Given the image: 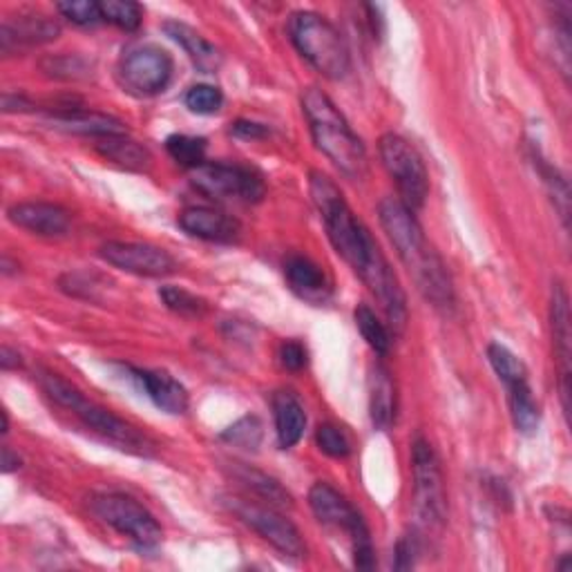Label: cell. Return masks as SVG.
Instances as JSON below:
<instances>
[{"instance_id": "83f0119b", "label": "cell", "mask_w": 572, "mask_h": 572, "mask_svg": "<svg viewBox=\"0 0 572 572\" xmlns=\"http://www.w3.org/2000/svg\"><path fill=\"white\" fill-rule=\"evenodd\" d=\"M354 318H356V326H358V331H360V336L365 338V343H367L376 354L385 356V354L390 351V347H392V338H390L388 326L376 318V313H373L367 305H358Z\"/></svg>"}, {"instance_id": "cb8c5ba5", "label": "cell", "mask_w": 572, "mask_h": 572, "mask_svg": "<svg viewBox=\"0 0 572 572\" xmlns=\"http://www.w3.org/2000/svg\"><path fill=\"white\" fill-rule=\"evenodd\" d=\"M230 474L235 481H240L247 490L258 494L262 501H266L273 508H289L294 503L291 494L286 492L273 476L247 465V463H230Z\"/></svg>"}, {"instance_id": "60d3db41", "label": "cell", "mask_w": 572, "mask_h": 572, "mask_svg": "<svg viewBox=\"0 0 572 572\" xmlns=\"http://www.w3.org/2000/svg\"><path fill=\"white\" fill-rule=\"evenodd\" d=\"M32 110V104L23 97V94H3V112H25Z\"/></svg>"}, {"instance_id": "74e56055", "label": "cell", "mask_w": 572, "mask_h": 572, "mask_svg": "<svg viewBox=\"0 0 572 572\" xmlns=\"http://www.w3.org/2000/svg\"><path fill=\"white\" fill-rule=\"evenodd\" d=\"M416 555H418V539L412 535H405L398 546H396V570H409L416 563Z\"/></svg>"}, {"instance_id": "d6a6232c", "label": "cell", "mask_w": 572, "mask_h": 572, "mask_svg": "<svg viewBox=\"0 0 572 572\" xmlns=\"http://www.w3.org/2000/svg\"><path fill=\"white\" fill-rule=\"evenodd\" d=\"M315 443L320 452H324L331 458H345L351 454V441L345 434V429L333 422H324L318 427L315 432Z\"/></svg>"}, {"instance_id": "4316f807", "label": "cell", "mask_w": 572, "mask_h": 572, "mask_svg": "<svg viewBox=\"0 0 572 572\" xmlns=\"http://www.w3.org/2000/svg\"><path fill=\"white\" fill-rule=\"evenodd\" d=\"M168 155L183 168L195 170L206 164V139L190 134H170L166 139Z\"/></svg>"}, {"instance_id": "f35d334b", "label": "cell", "mask_w": 572, "mask_h": 572, "mask_svg": "<svg viewBox=\"0 0 572 572\" xmlns=\"http://www.w3.org/2000/svg\"><path fill=\"white\" fill-rule=\"evenodd\" d=\"M230 132L235 136H242V139H262L266 134V128L262 123L255 121H237Z\"/></svg>"}, {"instance_id": "2e32d148", "label": "cell", "mask_w": 572, "mask_h": 572, "mask_svg": "<svg viewBox=\"0 0 572 572\" xmlns=\"http://www.w3.org/2000/svg\"><path fill=\"white\" fill-rule=\"evenodd\" d=\"M8 217L12 224L40 237H59L70 230V213L57 204H45V202L14 204L8 211Z\"/></svg>"}, {"instance_id": "7c38bea8", "label": "cell", "mask_w": 572, "mask_h": 572, "mask_svg": "<svg viewBox=\"0 0 572 572\" xmlns=\"http://www.w3.org/2000/svg\"><path fill=\"white\" fill-rule=\"evenodd\" d=\"M70 412H74L85 427H90L92 432H97L102 439H106L110 445L136 454V456H153V443L146 434H141L136 427L126 422L123 418L115 416L112 412L90 403L81 392L72 398L68 405Z\"/></svg>"}, {"instance_id": "e0dca14e", "label": "cell", "mask_w": 572, "mask_h": 572, "mask_svg": "<svg viewBox=\"0 0 572 572\" xmlns=\"http://www.w3.org/2000/svg\"><path fill=\"white\" fill-rule=\"evenodd\" d=\"M61 34V27L47 16H19L16 23L5 21L3 27H0V50L3 55H12L16 50H23V47H34L50 43Z\"/></svg>"}, {"instance_id": "7a4b0ae2", "label": "cell", "mask_w": 572, "mask_h": 572, "mask_svg": "<svg viewBox=\"0 0 572 572\" xmlns=\"http://www.w3.org/2000/svg\"><path fill=\"white\" fill-rule=\"evenodd\" d=\"M380 224H383L390 242L398 258L414 277L418 291L434 309L450 313L454 309V286L441 255L427 242V237L416 222L414 213L398 200L388 198L378 206Z\"/></svg>"}, {"instance_id": "3957f363", "label": "cell", "mask_w": 572, "mask_h": 572, "mask_svg": "<svg viewBox=\"0 0 572 572\" xmlns=\"http://www.w3.org/2000/svg\"><path fill=\"white\" fill-rule=\"evenodd\" d=\"M302 110L315 148L343 175L360 179L367 170V153L341 110L318 87H309L302 94Z\"/></svg>"}, {"instance_id": "ac0fdd59", "label": "cell", "mask_w": 572, "mask_h": 572, "mask_svg": "<svg viewBox=\"0 0 572 572\" xmlns=\"http://www.w3.org/2000/svg\"><path fill=\"white\" fill-rule=\"evenodd\" d=\"M139 380L141 388L146 390L148 398L166 414H183L188 409V392L186 388L166 371L151 369H130Z\"/></svg>"}, {"instance_id": "8992f818", "label": "cell", "mask_w": 572, "mask_h": 572, "mask_svg": "<svg viewBox=\"0 0 572 572\" xmlns=\"http://www.w3.org/2000/svg\"><path fill=\"white\" fill-rule=\"evenodd\" d=\"M380 159H383L385 170L396 181V188L401 193V204L409 208L412 213L420 211L425 206L427 193H429V177L422 164V157L412 146L407 139L401 134H383L378 143Z\"/></svg>"}, {"instance_id": "1f68e13d", "label": "cell", "mask_w": 572, "mask_h": 572, "mask_svg": "<svg viewBox=\"0 0 572 572\" xmlns=\"http://www.w3.org/2000/svg\"><path fill=\"white\" fill-rule=\"evenodd\" d=\"M102 14L104 21L126 29V32H134L141 25V8L132 0H104L102 3Z\"/></svg>"}, {"instance_id": "6da1fadb", "label": "cell", "mask_w": 572, "mask_h": 572, "mask_svg": "<svg viewBox=\"0 0 572 572\" xmlns=\"http://www.w3.org/2000/svg\"><path fill=\"white\" fill-rule=\"evenodd\" d=\"M309 190L326 228L329 242L376 296L390 324L396 331H403L407 322V298L394 269L390 266L383 251H380L369 228L354 215L341 188L326 175L311 172Z\"/></svg>"}, {"instance_id": "9a60e30c", "label": "cell", "mask_w": 572, "mask_h": 572, "mask_svg": "<svg viewBox=\"0 0 572 572\" xmlns=\"http://www.w3.org/2000/svg\"><path fill=\"white\" fill-rule=\"evenodd\" d=\"M179 226L188 233L198 237V240L206 242H217V245H230L242 233L240 222L235 217L208 208V206H195V208H186L179 215Z\"/></svg>"}, {"instance_id": "ffe728a7", "label": "cell", "mask_w": 572, "mask_h": 572, "mask_svg": "<svg viewBox=\"0 0 572 572\" xmlns=\"http://www.w3.org/2000/svg\"><path fill=\"white\" fill-rule=\"evenodd\" d=\"M164 32L183 47V52L190 57V61L195 63V68L204 74H215L222 68V52L217 47L206 40L198 29H193L186 23L179 21H168L164 25Z\"/></svg>"}, {"instance_id": "ab89813d", "label": "cell", "mask_w": 572, "mask_h": 572, "mask_svg": "<svg viewBox=\"0 0 572 572\" xmlns=\"http://www.w3.org/2000/svg\"><path fill=\"white\" fill-rule=\"evenodd\" d=\"M21 465H23L21 456H19L10 445L0 448V469H3L5 474H12V472H16Z\"/></svg>"}, {"instance_id": "d4e9b609", "label": "cell", "mask_w": 572, "mask_h": 572, "mask_svg": "<svg viewBox=\"0 0 572 572\" xmlns=\"http://www.w3.org/2000/svg\"><path fill=\"white\" fill-rule=\"evenodd\" d=\"M508 401H510V414L516 432L535 434L541 422V414L528 380H519V383L508 385Z\"/></svg>"}, {"instance_id": "b9f144b4", "label": "cell", "mask_w": 572, "mask_h": 572, "mask_svg": "<svg viewBox=\"0 0 572 572\" xmlns=\"http://www.w3.org/2000/svg\"><path fill=\"white\" fill-rule=\"evenodd\" d=\"M23 365L21 360V354L8 345H3V349H0V369L3 371H12V369H19Z\"/></svg>"}, {"instance_id": "d590c367", "label": "cell", "mask_w": 572, "mask_h": 572, "mask_svg": "<svg viewBox=\"0 0 572 572\" xmlns=\"http://www.w3.org/2000/svg\"><path fill=\"white\" fill-rule=\"evenodd\" d=\"M43 70L57 79H79L85 76L87 65L79 57H59V59L43 61Z\"/></svg>"}, {"instance_id": "30bf717a", "label": "cell", "mask_w": 572, "mask_h": 572, "mask_svg": "<svg viewBox=\"0 0 572 572\" xmlns=\"http://www.w3.org/2000/svg\"><path fill=\"white\" fill-rule=\"evenodd\" d=\"M172 70L175 63L162 47L136 45L121 57L117 76L119 83L136 97H153L168 87Z\"/></svg>"}, {"instance_id": "f546056e", "label": "cell", "mask_w": 572, "mask_h": 572, "mask_svg": "<svg viewBox=\"0 0 572 572\" xmlns=\"http://www.w3.org/2000/svg\"><path fill=\"white\" fill-rule=\"evenodd\" d=\"M262 437H264V427H262L258 416L240 418L222 434V439L228 441L230 445L242 448V450H253V452L260 448Z\"/></svg>"}, {"instance_id": "5bb4252c", "label": "cell", "mask_w": 572, "mask_h": 572, "mask_svg": "<svg viewBox=\"0 0 572 572\" xmlns=\"http://www.w3.org/2000/svg\"><path fill=\"white\" fill-rule=\"evenodd\" d=\"M550 326H552V347L555 358L559 365V390H561V405L568 418L570 414V356H572V341H570V307L568 294L561 284H555L552 302H550Z\"/></svg>"}, {"instance_id": "8d00e7d4", "label": "cell", "mask_w": 572, "mask_h": 572, "mask_svg": "<svg viewBox=\"0 0 572 572\" xmlns=\"http://www.w3.org/2000/svg\"><path fill=\"white\" fill-rule=\"evenodd\" d=\"M307 360H309V354H307V347L298 341H286L282 343L279 347V362L284 369L289 371H300L307 367Z\"/></svg>"}, {"instance_id": "f1b7e54d", "label": "cell", "mask_w": 572, "mask_h": 572, "mask_svg": "<svg viewBox=\"0 0 572 572\" xmlns=\"http://www.w3.org/2000/svg\"><path fill=\"white\" fill-rule=\"evenodd\" d=\"M488 360L494 369V373L501 378V383L508 388L512 383H519V380H528L526 365H523L508 347L492 343L488 347Z\"/></svg>"}, {"instance_id": "9c48e42d", "label": "cell", "mask_w": 572, "mask_h": 572, "mask_svg": "<svg viewBox=\"0 0 572 572\" xmlns=\"http://www.w3.org/2000/svg\"><path fill=\"white\" fill-rule=\"evenodd\" d=\"M412 472H414V505L422 526L441 528L448 514L443 474L432 450L425 439H416L412 445Z\"/></svg>"}, {"instance_id": "603a6c76", "label": "cell", "mask_w": 572, "mask_h": 572, "mask_svg": "<svg viewBox=\"0 0 572 572\" xmlns=\"http://www.w3.org/2000/svg\"><path fill=\"white\" fill-rule=\"evenodd\" d=\"M55 123L57 128L65 130V132H74V134H85V136H102V139H110V136H121L126 134V126L108 115L102 112H90V110H63L55 115Z\"/></svg>"}, {"instance_id": "7402d4cb", "label": "cell", "mask_w": 572, "mask_h": 572, "mask_svg": "<svg viewBox=\"0 0 572 572\" xmlns=\"http://www.w3.org/2000/svg\"><path fill=\"white\" fill-rule=\"evenodd\" d=\"M369 414L378 429H390L396 420V385L383 365H373L369 371Z\"/></svg>"}, {"instance_id": "4dcf8cb0", "label": "cell", "mask_w": 572, "mask_h": 572, "mask_svg": "<svg viewBox=\"0 0 572 572\" xmlns=\"http://www.w3.org/2000/svg\"><path fill=\"white\" fill-rule=\"evenodd\" d=\"M159 298H162V302H164L170 311H175V313H179V315H186V318H200V315H204L206 309H208L202 298L193 296V294L186 291V289H179V286H162V289H159Z\"/></svg>"}, {"instance_id": "e575fe53", "label": "cell", "mask_w": 572, "mask_h": 572, "mask_svg": "<svg viewBox=\"0 0 572 572\" xmlns=\"http://www.w3.org/2000/svg\"><path fill=\"white\" fill-rule=\"evenodd\" d=\"M186 106L198 115H215L224 106V94L213 85H195L186 94Z\"/></svg>"}, {"instance_id": "277c9868", "label": "cell", "mask_w": 572, "mask_h": 572, "mask_svg": "<svg viewBox=\"0 0 572 572\" xmlns=\"http://www.w3.org/2000/svg\"><path fill=\"white\" fill-rule=\"evenodd\" d=\"M296 50L326 79H343L351 68L349 47L341 32L313 12H298L289 21Z\"/></svg>"}, {"instance_id": "836d02e7", "label": "cell", "mask_w": 572, "mask_h": 572, "mask_svg": "<svg viewBox=\"0 0 572 572\" xmlns=\"http://www.w3.org/2000/svg\"><path fill=\"white\" fill-rule=\"evenodd\" d=\"M57 10L63 14V19L81 27L97 25L104 21L102 3H94V0H70V3H59Z\"/></svg>"}, {"instance_id": "8fae6325", "label": "cell", "mask_w": 572, "mask_h": 572, "mask_svg": "<svg viewBox=\"0 0 572 572\" xmlns=\"http://www.w3.org/2000/svg\"><path fill=\"white\" fill-rule=\"evenodd\" d=\"M230 512L237 514V519L245 521L251 531H255L264 541H269L275 550H279L286 557H305L307 548L302 541L300 531L284 514L277 512L273 505H260L245 499H228Z\"/></svg>"}, {"instance_id": "ba28073f", "label": "cell", "mask_w": 572, "mask_h": 572, "mask_svg": "<svg viewBox=\"0 0 572 572\" xmlns=\"http://www.w3.org/2000/svg\"><path fill=\"white\" fill-rule=\"evenodd\" d=\"M90 510L110 528L130 537L139 548H157L162 544L164 533L157 519L128 494H97L90 499Z\"/></svg>"}, {"instance_id": "4fadbf2b", "label": "cell", "mask_w": 572, "mask_h": 572, "mask_svg": "<svg viewBox=\"0 0 572 572\" xmlns=\"http://www.w3.org/2000/svg\"><path fill=\"white\" fill-rule=\"evenodd\" d=\"M99 255L110 266L141 277H166L177 271L168 251L143 242H108L99 249Z\"/></svg>"}, {"instance_id": "484cf974", "label": "cell", "mask_w": 572, "mask_h": 572, "mask_svg": "<svg viewBox=\"0 0 572 572\" xmlns=\"http://www.w3.org/2000/svg\"><path fill=\"white\" fill-rule=\"evenodd\" d=\"M97 151L112 164L128 168V170H143L151 164V153L141 146V143L128 139L126 134L121 136H110L104 139Z\"/></svg>"}, {"instance_id": "44dd1931", "label": "cell", "mask_w": 572, "mask_h": 572, "mask_svg": "<svg viewBox=\"0 0 572 572\" xmlns=\"http://www.w3.org/2000/svg\"><path fill=\"white\" fill-rule=\"evenodd\" d=\"M275 434L282 450H291L300 443L307 429V414L302 403L291 392H277L273 396Z\"/></svg>"}, {"instance_id": "5b68a950", "label": "cell", "mask_w": 572, "mask_h": 572, "mask_svg": "<svg viewBox=\"0 0 572 572\" xmlns=\"http://www.w3.org/2000/svg\"><path fill=\"white\" fill-rule=\"evenodd\" d=\"M309 505L322 526L341 531L349 537L356 568L360 570L376 568V552H373L367 523L360 516V512L336 488H331L329 484H322V481L315 484L309 490Z\"/></svg>"}, {"instance_id": "ee69618b", "label": "cell", "mask_w": 572, "mask_h": 572, "mask_svg": "<svg viewBox=\"0 0 572 572\" xmlns=\"http://www.w3.org/2000/svg\"><path fill=\"white\" fill-rule=\"evenodd\" d=\"M0 418H3V434H8V432H10V418H8V412H5V409L0 412Z\"/></svg>"}, {"instance_id": "52a82bcc", "label": "cell", "mask_w": 572, "mask_h": 572, "mask_svg": "<svg viewBox=\"0 0 572 572\" xmlns=\"http://www.w3.org/2000/svg\"><path fill=\"white\" fill-rule=\"evenodd\" d=\"M190 181L208 200L245 202L258 204L266 195V186L260 172L242 164L206 162L200 168L190 170Z\"/></svg>"}, {"instance_id": "7bdbcfd3", "label": "cell", "mask_w": 572, "mask_h": 572, "mask_svg": "<svg viewBox=\"0 0 572 572\" xmlns=\"http://www.w3.org/2000/svg\"><path fill=\"white\" fill-rule=\"evenodd\" d=\"M0 269H3V275L8 277V275H12V273H16V269H19V262H16V264H12V260H10L8 255H3V264H0Z\"/></svg>"}, {"instance_id": "d6986e66", "label": "cell", "mask_w": 572, "mask_h": 572, "mask_svg": "<svg viewBox=\"0 0 572 572\" xmlns=\"http://www.w3.org/2000/svg\"><path fill=\"white\" fill-rule=\"evenodd\" d=\"M284 275L291 291L309 302H324L331 294V282L324 271L305 255H291L284 262Z\"/></svg>"}]
</instances>
